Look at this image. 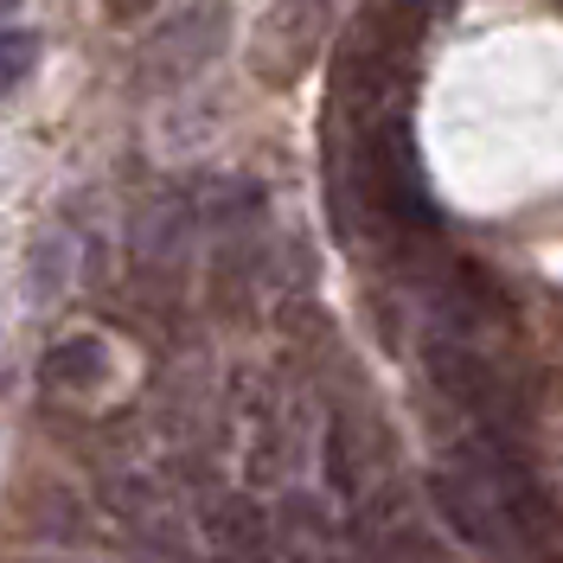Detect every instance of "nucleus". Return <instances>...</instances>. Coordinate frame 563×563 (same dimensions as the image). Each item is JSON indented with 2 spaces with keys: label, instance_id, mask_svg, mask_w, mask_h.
<instances>
[{
  "label": "nucleus",
  "instance_id": "f257e3e1",
  "mask_svg": "<svg viewBox=\"0 0 563 563\" xmlns=\"http://www.w3.org/2000/svg\"><path fill=\"white\" fill-rule=\"evenodd\" d=\"M429 499H435L442 526L455 531L467 551H481L487 563H512L519 551H526V538L512 531L499 493L487 487V474H481V461H474V449H467V435L449 449L442 467H429Z\"/></svg>",
  "mask_w": 563,
  "mask_h": 563
},
{
  "label": "nucleus",
  "instance_id": "f03ea898",
  "mask_svg": "<svg viewBox=\"0 0 563 563\" xmlns=\"http://www.w3.org/2000/svg\"><path fill=\"white\" fill-rule=\"evenodd\" d=\"M327 38H333V0H276L250 26L244 65L263 90H295L320 65Z\"/></svg>",
  "mask_w": 563,
  "mask_h": 563
},
{
  "label": "nucleus",
  "instance_id": "7ed1b4c3",
  "mask_svg": "<svg viewBox=\"0 0 563 563\" xmlns=\"http://www.w3.org/2000/svg\"><path fill=\"white\" fill-rule=\"evenodd\" d=\"M45 390L52 397H70V404H84L90 390L109 378V346L97 340V333H70V340H58V346L45 352Z\"/></svg>",
  "mask_w": 563,
  "mask_h": 563
},
{
  "label": "nucleus",
  "instance_id": "20e7f679",
  "mask_svg": "<svg viewBox=\"0 0 563 563\" xmlns=\"http://www.w3.org/2000/svg\"><path fill=\"white\" fill-rule=\"evenodd\" d=\"M33 52H38L33 33H20V26H7V33H0V97L33 70Z\"/></svg>",
  "mask_w": 563,
  "mask_h": 563
},
{
  "label": "nucleus",
  "instance_id": "39448f33",
  "mask_svg": "<svg viewBox=\"0 0 563 563\" xmlns=\"http://www.w3.org/2000/svg\"><path fill=\"white\" fill-rule=\"evenodd\" d=\"M147 7H154V0H103V20L109 26H122V20H141Z\"/></svg>",
  "mask_w": 563,
  "mask_h": 563
},
{
  "label": "nucleus",
  "instance_id": "423d86ee",
  "mask_svg": "<svg viewBox=\"0 0 563 563\" xmlns=\"http://www.w3.org/2000/svg\"><path fill=\"white\" fill-rule=\"evenodd\" d=\"M13 7H20V0H0V20H7V13H13Z\"/></svg>",
  "mask_w": 563,
  "mask_h": 563
}]
</instances>
